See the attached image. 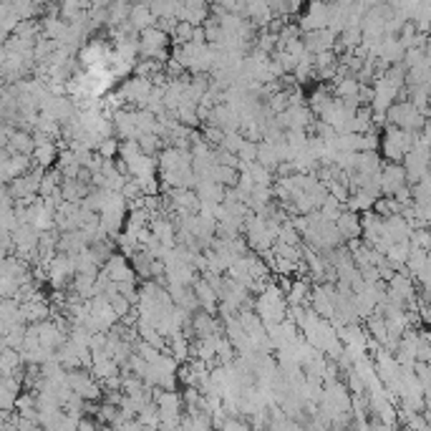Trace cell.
<instances>
[{
	"label": "cell",
	"instance_id": "obj_1",
	"mask_svg": "<svg viewBox=\"0 0 431 431\" xmlns=\"http://www.w3.org/2000/svg\"><path fill=\"white\" fill-rule=\"evenodd\" d=\"M414 144H416V134L401 132V129L389 126L384 139H381V149H384V157L391 159V164H396V162H401L408 151L414 149Z\"/></svg>",
	"mask_w": 431,
	"mask_h": 431
},
{
	"label": "cell",
	"instance_id": "obj_2",
	"mask_svg": "<svg viewBox=\"0 0 431 431\" xmlns=\"http://www.w3.org/2000/svg\"><path fill=\"white\" fill-rule=\"evenodd\" d=\"M406 184V174H404V167L401 164H386L381 167V174H378V189L384 192L386 197H393L396 192H401Z\"/></svg>",
	"mask_w": 431,
	"mask_h": 431
},
{
	"label": "cell",
	"instance_id": "obj_3",
	"mask_svg": "<svg viewBox=\"0 0 431 431\" xmlns=\"http://www.w3.org/2000/svg\"><path fill=\"white\" fill-rule=\"evenodd\" d=\"M333 225H336L341 240H348V243H351V240H358V235H361V214H356V212L351 210L341 212V217H338Z\"/></svg>",
	"mask_w": 431,
	"mask_h": 431
},
{
	"label": "cell",
	"instance_id": "obj_4",
	"mask_svg": "<svg viewBox=\"0 0 431 431\" xmlns=\"http://www.w3.org/2000/svg\"><path fill=\"white\" fill-rule=\"evenodd\" d=\"M36 157L40 159V164H51V162L56 159L53 144H48V141H38V151H36Z\"/></svg>",
	"mask_w": 431,
	"mask_h": 431
}]
</instances>
